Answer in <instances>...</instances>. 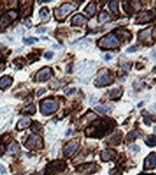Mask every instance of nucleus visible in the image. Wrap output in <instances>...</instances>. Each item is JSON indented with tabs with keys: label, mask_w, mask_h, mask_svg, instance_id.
Segmentation results:
<instances>
[{
	"label": "nucleus",
	"mask_w": 156,
	"mask_h": 175,
	"mask_svg": "<svg viewBox=\"0 0 156 175\" xmlns=\"http://www.w3.org/2000/svg\"><path fill=\"white\" fill-rule=\"evenodd\" d=\"M96 4L94 2H91L87 7H86L85 10H84V12H85L86 13H87L89 15L93 16L95 14V12H96Z\"/></svg>",
	"instance_id": "nucleus-22"
},
{
	"label": "nucleus",
	"mask_w": 156,
	"mask_h": 175,
	"mask_svg": "<svg viewBox=\"0 0 156 175\" xmlns=\"http://www.w3.org/2000/svg\"><path fill=\"white\" fill-rule=\"evenodd\" d=\"M139 175H155V174H139Z\"/></svg>",
	"instance_id": "nucleus-43"
},
{
	"label": "nucleus",
	"mask_w": 156,
	"mask_h": 175,
	"mask_svg": "<svg viewBox=\"0 0 156 175\" xmlns=\"http://www.w3.org/2000/svg\"><path fill=\"white\" fill-rule=\"evenodd\" d=\"M85 17H84L82 14H78L74 15L72 17V20H71V25L73 26H78V25H81L82 23L85 21Z\"/></svg>",
	"instance_id": "nucleus-20"
},
{
	"label": "nucleus",
	"mask_w": 156,
	"mask_h": 175,
	"mask_svg": "<svg viewBox=\"0 0 156 175\" xmlns=\"http://www.w3.org/2000/svg\"><path fill=\"white\" fill-rule=\"evenodd\" d=\"M36 111V108L33 104H30V105L27 106L22 110V113H26V114L33 115Z\"/></svg>",
	"instance_id": "nucleus-26"
},
{
	"label": "nucleus",
	"mask_w": 156,
	"mask_h": 175,
	"mask_svg": "<svg viewBox=\"0 0 156 175\" xmlns=\"http://www.w3.org/2000/svg\"><path fill=\"white\" fill-rule=\"evenodd\" d=\"M70 132H71V130L69 129V131H68V132L66 133V135H67V136H69V134Z\"/></svg>",
	"instance_id": "nucleus-42"
},
{
	"label": "nucleus",
	"mask_w": 156,
	"mask_h": 175,
	"mask_svg": "<svg viewBox=\"0 0 156 175\" xmlns=\"http://www.w3.org/2000/svg\"><path fill=\"white\" fill-rule=\"evenodd\" d=\"M7 173L6 169L2 165H0V174H5Z\"/></svg>",
	"instance_id": "nucleus-36"
},
{
	"label": "nucleus",
	"mask_w": 156,
	"mask_h": 175,
	"mask_svg": "<svg viewBox=\"0 0 156 175\" xmlns=\"http://www.w3.org/2000/svg\"><path fill=\"white\" fill-rule=\"evenodd\" d=\"M119 3L117 1H111L109 4V7L113 12H116L118 11Z\"/></svg>",
	"instance_id": "nucleus-28"
},
{
	"label": "nucleus",
	"mask_w": 156,
	"mask_h": 175,
	"mask_svg": "<svg viewBox=\"0 0 156 175\" xmlns=\"http://www.w3.org/2000/svg\"><path fill=\"white\" fill-rule=\"evenodd\" d=\"M139 2H129V1H125L123 2L122 6L123 10L127 14H132L135 11V7L139 10L140 7H137L136 5H139Z\"/></svg>",
	"instance_id": "nucleus-13"
},
{
	"label": "nucleus",
	"mask_w": 156,
	"mask_h": 175,
	"mask_svg": "<svg viewBox=\"0 0 156 175\" xmlns=\"http://www.w3.org/2000/svg\"><path fill=\"white\" fill-rule=\"evenodd\" d=\"M122 137V133L119 132V131H117V132L114 133L112 135H111L110 136H109L107 142L109 144L112 146L119 145L120 143H121Z\"/></svg>",
	"instance_id": "nucleus-16"
},
{
	"label": "nucleus",
	"mask_w": 156,
	"mask_h": 175,
	"mask_svg": "<svg viewBox=\"0 0 156 175\" xmlns=\"http://www.w3.org/2000/svg\"><path fill=\"white\" fill-rule=\"evenodd\" d=\"M12 83V79L9 76H4L0 79V89H4Z\"/></svg>",
	"instance_id": "nucleus-18"
},
{
	"label": "nucleus",
	"mask_w": 156,
	"mask_h": 175,
	"mask_svg": "<svg viewBox=\"0 0 156 175\" xmlns=\"http://www.w3.org/2000/svg\"><path fill=\"white\" fill-rule=\"evenodd\" d=\"M7 150L11 154H15L17 153L19 150V144L16 141H12L8 145Z\"/></svg>",
	"instance_id": "nucleus-23"
},
{
	"label": "nucleus",
	"mask_w": 156,
	"mask_h": 175,
	"mask_svg": "<svg viewBox=\"0 0 156 175\" xmlns=\"http://www.w3.org/2000/svg\"><path fill=\"white\" fill-rule=\"evenodd\" d=\"M76 7L71 3H64L58 9L54 10V14L58 20H63L69 15L70 13L73 12Z\"/></svg>",
	"instance_id": "nucleus-4"
},
{
	"label": "nucleus",
	"mask_w": 156,
	"mask_h": 175,
	"mask_svg": "<svg viewBox=\"0 0 156 175\" xmlns=\"http://www.w3.org/2000/svg\"><path fill=\"white\" fill-rule=\"evenodd\" d=\"M46 30V28H39L38 30H37L36 32L37 33H42V32H45Z\"/></svg>",
	"instance_id": "nucleus-39"
},
{
	"label": "nucleus",
	"mask_w": 156,
	"mask_h": 175,
	"mask_svg": "<svg viewBox=\"0 0 156 175\" xmlns=\"http://www.w3.org/2000/svg\"><path fill=\"white\" fill-rule=\"evenodd\" d=\"M114 126L115 122L112 119H98L86 129V136L94 138H102L110 132Z\"/></svg>",
	"instance_id": "nucleus-1"
},
{
	"label": "nucleus",
	"mask_w": 156,
	"mask_h": 175,
	"mask_svg": "<svg viewBox=\"0 0 156 175\" xmlns=\"http://www.w3.org/2000/svg\"><path fill=\"white\" fill-rule=\"evenodd\" d=\"M4 152V147L3 146H0V155L3 154Z\"/></svg>",
	"instance_id": "nucleus-40"
},
{
	"label": "nucleus",
	"mask_w": 156,
	"mask_h": 175,
	"mask_svg": "<svg viewBox=\"0 0 156 175\" xmlns=\"http://www.w3.org/2000/svg\"><path fill=\"white\" fill-rule=\"evenodd\" d=\"M53 71L50 67H44L36 74L35 79L36 82H45L51 77Z\"/></svg>",
	"instance_id": "nucleus-9"
},
{
	"label": "nucleus",
	"mask_w": 156,
	"mask_h": 175,
	"mask_svg": "<svg viewBox=\"0 0 156 175\" xmlns=\"http://www.w3.org/2000/svg\"><path fill=\"white\" fill-rule=\"evenodd\" d=\"M151 30L152 28H148L145 30H143L139 34V40L142 41H148V39L150 38V35H151Z\"/></svg>",
	"instance_id": "nucleus-19"
},
{
	"label": "nucleus",
	"mask_w": 156,
	"mask_h": 175,
	"mask_svg": "<svg viewBox=\"0 0 156 175\" xmlns=\"http://www.w3.org/2000/svg\"><path fill=\"white\" fill-rule=\"evenodd\" d=\"M114 81V77L111 71L108 69H102L99 71L96 79L94 81L95 86L98 87L108 86Z\"/></svg>",
	"instance_id": "nucleus-2"
},
{
	"label": "nucleus",
	"mask_w": 156,
	"mask_h": 175,
	"mask_svg": "<svg viewBox=\"0 0 156 175\" xmlns=\"http://www.w3.org/2000/svg\"><path fill=\"white\" fill-rule=\"evenodd\" d=\"M156 167V154L155 153H151L147 157L145 161L144 169L145 170L147 169H155Z\"/></svg>",
	"instance_id": "nucleus-14"
},
{
	"label": "nucleus",
	"mask_w": 156,
	"mask_h": 175,
	"mask_svg": "<svg viewBox=\"0 0 156 175\" xmlns=\"http://www.w3.org/2000/svg\"><path fill=\"white\" fill-rule=\"evenodd\" d=\"M109 18V15L108 12H106V11H102L100 12V14H99V22H103L107 20V19Z\"/></svg>",
	"instance_id": "nucleus-30"
},
{
	"label": "nucleus",
	"mask_w": 156,
	"mask_h": 175,
	"mask_svg": "<svg viewBox=\"0 0 156 175\" xmlns=\"http://www.w3.org/2000/svg\"><path fill=\"white\" fill-rule=\"evenodd\" d=\"M137 46H132L131 47H130L129 48H127L126 51H127V53H134V52L137 51Z\"/></svg>",
	"instance_id": "nucleus-32"
},
{
	"label": "nucleus",
	"mask_w": 156,
	"mask_h": 175,
	"mask_svg": "<svg viewBox=\"0 0 156 175\" xmlns=\"http://www.w3.org/2000/svg\"><path fill=\"white\" fill-rule=\"evenodd\" d=\"M53 55H54V53L53 52H47V53L45 54V58L46 59H48V60H50V59H51L53 57Z\"/></svg>",
	"instance_id": "nucleus-35"
},
{
	"label": "nucleus",
	"mask_w": 156,
	"mask_h": 175,
	"mask_svg": "<svg viewBox=\"0 0 156 175\" xmlns=\"http://www.w3.org/2000/svg\"><path fill=\"white\" fill-rule=\"evenodd\" d=\"M25 146L30 149H40L43 147V138L37 135H30Z\"/></svg>",
	"instance_id": "nucleus-7"
},
{
	"label": "nucleus",
	"mask_w": 156,
	"mask_h": 175,
	"mask_svg": "<svg viewBox=\"0 0 156 175\" xmlns=\"http://www.w3.org/2000/svg\"><path fill=\"white\" fill-rule=\"evenodd\" d=\"M17 17H18V13L17 11L13 10L7 11L0 17V26L1 28H6L9 25L11 24Z\"/></svg>",
	"instance_id": "nucleus-8"
},
{
	"label": "nucleus",
	"mask_w": 156,
	"mask_h": 175,
	"mask_svg": "<svg viewBox=\"0 0 156 175\" xmlns=\"http://www.w3.org/2000/svg\"><path fill=\"white\" fill-rule=\"evenodd\" d=\"M145 143H146L147 145L150 147H154L155 146L156 141H155V136L153 135V136H149L147 137L146 140H145Z\"/></svg>",
	"instance_id": "nucleus-27"
},
{
	"label": "nucleus",
	"mask_w": 156,
	"mask_h": 175,
	"mask_svg": "<svg viewBox=\"0 0 156 175\" xmlns=\"http://www.w3.org/2000/svg\"><path fill=\"white\" fill-rule=\"evenodd\" d=\"M46 92V90L45 89H40L38 92H37V96H40V95H42L43 94Z\"/></svg>",
	"instance_id": "nucleus-38"
},
{
	"label": "nucleus",
	"mask_w": 156,
	"mask_h": 175,
	"mask_svg": "<svg viewBox=\"0 0 156 175\" xmlns=\"http://www.w3.org/2000/svg\"><path fill=\"white\" fill-rule=\"evenodd\" d=\"M130 149L131 151H132L133 152H139L140 150V147L138 146L137 145H132V146H130Z\"/></svg>",
	"instance_id": "nucleus-33"
},
{
	"label": "nucleus",
	"mask_w": 156,
	"mask_h": 175,
	"mask_svg": "<svg viewBox=\"0 0 156 175\" xmlns=\"http://www.w3.org/2000/svg\"><path fill=\"white\" fill-rule=\"evenodd\" d=\"M66 167V162L63 160H55L48 164L46 167V174L54 175L64 171Z\"/></svg>",
	"instance_id": "nucleus-5"
},
{
	"label": "nucleus",
	"mask_w": 156,
	"mask_h": 175,
	"mask_svg": "<svg viewBox=\"0 0 156 175\" xmlns=\"http://www.w3.org/2000/svg\"><path fill=\"white\" fill-rule=\"evenodd\" d=\"M111 58H112L111 56H109V54H107V56H106V59H107V60H109V59H111Z\"/></svg>",
	"instance_id": "nucleus-41"
},
{
	"label": "nucleus",
	"mask_w": 156,
	"mask_h": 175,
	"mask_svg": "<svg viewBox=\"0 0 156 175\" xmlns=\"http://www.w3.org/2000/svg\"><path fill=\"white\" fill-rule=\"evenodd\" d=\"M76 92V89L75 88H72V89H70V88H68V89H65L64 92H65L66 95H71V94H73Z\"/></svg>",
	"instance_id": "nucleus-34"
},
{
	"label": "nucleus",
	"mask_w": 156,
	"mask_h": 175,
	"mask_svg": "<svg viewBox=\"0 0 156 175\" xmlns=\"http://www.w3.org/2000/svg\"><path fill=\"white\" fill-rule=\"evenodd\" d=\"M40 17L43 20H49V10H48L47 7H43V8L41 9L40 11Z\"/></svg>",
	"instance_id": "nucleus-25"
},
{
	"label": "nucleus",
	"mask_w": 156,
	"mask_h": 175,
	"mask_svg": "<svg viewBox=\"0 0 156 175\" xmlns=\"http://www.w3.org/2000/svg\"><path fill=\"white\" fill-rule=\"evenodd\" d=\"M95 110L99 112H101V113H109L111 111L112 108L107 105H101L95 107Z\"/></svg>",
	"instance_id": "nucleus-29"
},
{
	"label": "nucleus",
	"mask_w": 156,
	"mask_h": 175,
	"mask_svg": "<svg viewBox=\"0 0 156 175\" xmlns=\"http://www.w3.org/2000/svg\"><path fill=\"white\" fill-rule=\"evenodd\" d=\"M58 104L54 100L51 99H46L40 102V111L44 115L53 114L58 110Z\"/></svg>",
	"instance_id": "nucleus-6"
},
{
	"label": "nucleus",
	"mask_w": 156,
	"mask_h": 175,
	"mask_svg": "<svg viewBox=\"0 0 156 175\" xmlns=\"http://www.w3.org/2000/svg\"><path fill=\"white\" fill-rule=\"evenodd\" d=\"M123 69L125 70V71H128L129 69L130 68V64H129V63H127V64H125V65H123Z\"/></svg>",
	"instance_id": "nucleus-37"
},
{
	"label": "nucleus",
	"mask_w": 156,
	"mask_h": 175,
	"mask_svg": "<svg viewBox=\"0 0 156 175\" xmlns=\"http://www.w3.org/2000/svg\"><path fill=\"white\" fill-rule=\"evenodd\" d=\"M98 46L103 49H112L119 46V41L114 34L109 33L99 41Z\"/></svg>",
	"instance_id": "nucleus-3"
},
{
	"label": "nucleus",
	"mask_w": 156,
	"mask_h": 175,
	"mask_svg": "<svg viewBox=\"0 0 156 175\" xmlns=\"http://www.w3.org/2000/svg\"><path fill=\"white\" fill-rule=\"evenodd\" d=\"M122 94V90L114 89L111 90L110 92H109V97H110V98L112 100H117L118 99H119L121 97Z\"/></svg>",
	"instance_id": "nucleus-21"
},
{
	"label": "nucleus",
	"mask_w": 156,
	"mask_h": 175,
	"mask_svg": "<svg viewBox=\"0 0 156 175\" xmlns=\"http://www.w3.org/2000/svg\"><path fill=\"white\" fill-rule=\"evenodd\" d=\"M23 41H24V43L25 45H31L35 43V42H37V41H38V39L36 38L30 37L29 38H25L23 40Z\"/></svg>",
	"instance_id": "nucleus-31"
},
{
	"label": "nucleus",
	"mask_w": 156,
	"mask_h": 175,
	"mask_svg": "<svg viewBox=\"0 0 156 175\" xmlns=\"http://www.w3.org/2000/svg\"><path fill=\"white\" fill-rule=\"evenodd\" d=\"M32 121L30 118H25L21 119L20 120H19L18 122H17V128L19 131H22V130H24L27 128L30 127V125H31Z\"/></svg>",
	"instance_id": "nucleus-17"
},
{
	"label": "nucleus",
	"mask_w": 156,
	"mask_h": 175,
	"mask_svg": "<svg viewBox=\"0 0 156 175\" xmlns=\"http://www.w3.org/2000/svg\"><path fill=\"white\" fill-rule=\"evenodd\" d=\"M117 156L116 151L113 149H105L101 153V158L102 161H107L109 160L114 159Z\"/></svg>",
	"instance_id": "nucleus-15"
},
{
	"label": "nucleus",
	"mask_w": 156,
	"mask_h": 175,
	"mask_svg": "<svg viewBox=\"0 0 156 175\" xmlns=\"http://www.w3.org/2000/svg\"><path fill=\"white\" fill-rule=\"evenodd\" d=\"M155 17V13L152 11H145L137 15L136 18V24H145L149 23Z\"/></svg>",
	"instance_id": "nucleus-11"
},
{
	"label": "nucleus",
	"mask_w": 156,
	"mask_h": 175,
	"mask_svg": "<svg viewBox=\"0 0 156 175\" xmlns=\"http://www.w3.org/2000/svg\"><path fill=\"white\" fill-rule=\"evenodd\" d=\"M96 167H97V166L94 163L85 164L78 166V168H77V171L82 173V174L89 175L91 174V173H94V172H96Z\"/></svg>",
	"instance_id": "nucleus-12"
},
{
	"label": "nucleus",
	"mask_w": 156,
	"mask_h": 175,
	"mask_svg": "<svg viewBox=\"0 0 156 175\" xmlns=\"http://www.w3.org/2000/svg\"><path fill=\"white\" fill-rule=\"evenodd\" d=\"M140 136H141V132L139 131H131L128 133L127 135V140H130V141H134V140L137 139V138Z\"/></svg>",
	"instance_id": "nucleus-24"
},
{
	"label": "nucleus",
	"mask_w": 156,
	"mask_h": 175,
	"mask_svg": "<svg viewBox=\"0 0 156 175\" xmlns=\"http://www.w3.org/2000/svg\"><path fill=\"white\" fill-rule=\"evenodd\" d=\"M79 139H74L69 142L63 149L64 155L67 156V157L71 156L77 150L78 146H79Z\"/></svg>",
	"instance_id": "nucleus-10"
}]
</instances>
